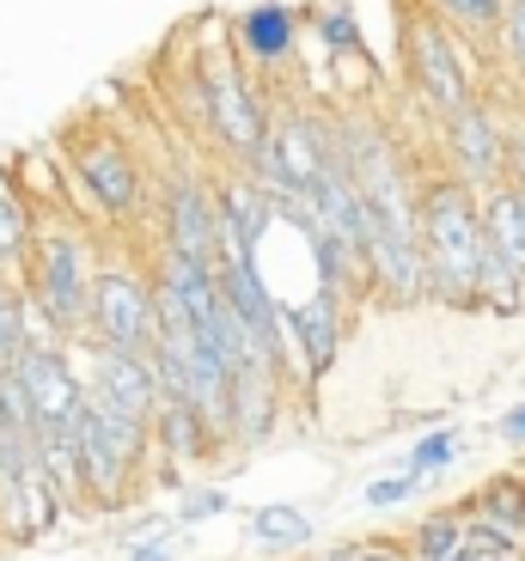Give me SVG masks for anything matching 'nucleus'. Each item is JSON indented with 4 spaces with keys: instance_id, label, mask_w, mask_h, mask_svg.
<instances>
[{
    "instance_id": "1",
    "label": "nucleus",
    "mask_w": 525,
    "mask_h": 561,
    "mask_svg": "<svg viewBox=\"0 0 525 561\" xmlns=\"http://www.w3.org/2000/svg\"><path fill=\"white\" fill-rule=\"evenodd\" d=\"M415 226H422L427 299L434 306H477L483 263H489L483 196L465 190L453 171H427L422 190H415Z\"/></svg>"
},
{
    "instance_id": "2",
    "label": "nucleus",
    "mask_w": 525,
    "mask_h": 561,
    "mask_svg": "<svg viewBox=\"0 0 525 561\" xmlns=\"http://www.w3.org/2000/svg\"><path fill=\"white\" fill-rule=\"evenodd\" d=\"M196 85H202V111H208L214 140L239 159L251 178L270 183V135H275V104L244 80L239 49L214 43L196 56Z\"/></svg>"
},
{
    "instance_id": "3",
    "label": "nucleus",
    "mask_w": 525,
    "mask_h": 561,
    "mask_svg": "<svg viewBox=\"0 0 525 561\" xmlns=\"http://www.w3.org/2000/svg\"><path fill=\"white\" fill-rule=\"evenodd\" d=\"M92 287H99V263H92V244H85L80 226L43 220L37 251L25 268V294L37 306L43 330H56L61 342H85V323H92Z\"/></svg>"
},
{
    "instance_id": "4",
    "label": "nucleus",
    "mask_w": 525,
    "mask_h": 561,
    "mask_svg": "<svg viewBox=\"0 0 525 561\" xmlns=\"http://www.w3.org/2000/svg\"><path fill=\"white\" fill-rule=\"evenodd\" d=\"M403 68H410L415 99L427 104V116L453 123L465 104H477V73H470V49H465V31H453L427 0H410L403 13Z\"/></svg>"
},
{
    "instance_id": "5",
    "label": "nucleus",
    "mask_w": 525,
    "mask_h": 561,
    "mask_svg": "<svg viewBox=\"0 0 525 561\" xmlns=\"http://www.w3.org/2000/svg\"><path fill=\"white\" fill-rule=\"evenodd\" d=\"M153 434L147 427H128L116 421L111 409H99L85 397V427H80V494L85 506H99V513H123L141 489V470L153 458Z\"/></svg>"
},
{
    "instance_id": "6",
    "label": "nucleus",
    "mask_w": 525,
    "mask_h": 561,
    "mask_svg": "<svg viewBox=\"0 0 525 561\" xmlns=\"http://www.w3.org/2000/svg\"><path fill=\"white\" fill-rule=\"evenodd\" d=\"M73 165V183L80 196L104 214L111 226H135L147 214V183H141V165L128 153V140L116 128H73L68 135V153Z\"/></svg>"
},
{
    "instance_id": "7",
    "label": "nucleus",
    "mask_w": 525,
    "mask_h": 561,
    "mask_svg": "<svg viewBox=\"0 0 525 561\" xmlns=\"http://www.w3.org/2000/svg\"><path fill=\"white\" fill-rule=\"evenodd\" d=\"M159 330V287L135 263H99V287H92V323H85L80 348H128L153 354Z\"/></svg>"
},
{
    "instance_id": "8",
    "label": "nucleus",
    "mask_w": 525,
    "mask_h": 561,
    "mask_svg": "<svg viewBox=\"0 0 525 561\" xmlns=\"http://www.w3.org/2000/svg\"><path fill=\"white\" fill-rule=\"evenodd\" d=\"M336 116H318L312 104H282L270 135V190H299L318 196L336 178Z\"/></svg>"
},
{
    "instance_id": "9",
    "label": "nucleus",
    "mask_w": 525,
    "mask_h": 561,
    "mask_svg": "<svg viewBox=\"0 0 525 561\" xmlns=\"http://www.w3.org/2000/svg\"><path fill=\"white\" fill-rule=\"evenodd\" d=\"M441 153H446V171L465 190H477V196L507 183L513 178V128L495 116V99H477L453 123H441Z\"/></svg>"
},
{
    "instance_id": "10",
    "label": "nucleus",
    "mask_w": 525,
    "mask_h": 561,
    "mask_svg": "<svg viewBox=\"0 0 525 561\" xmlns=\"http://www.w3.org/2000/svg\"><path fill=\"white\" fill-rule=\"evenodd\" d=\"M85 397L99 409H111L128 427L153 434L159 409H166V385L153 373V354H128V348H85Z\"/></svg>"
},
{
    "instance_id": "11",
    "label": "nucleus",
    "mask_w": 525,
    "mask_h": 561,
    "mask_svg": "<svg viewBox=\"0 0 525 561\" xmlns=\"http://www.w3.org/2000/svg\"><path fill=\"white\" fill-rule=\"evenodd\" d=\"M220 196H214V183L190 178V171H171L166 178V208H159V244L190 263H208L220 268Z\"/></svg>"
},
{
    "instance_id": "12",
    "label": "nucleus",
    "mask_w": 525,
    "mask_h": 561,
    "mask_svg": "<svg viewBox=\"0 0 525 561\" xmlns=\"http://www.w3.org/2000/svg\"><path fill=\"white\" fill-rule=\"evenodd\" d=\"M282 391H287V373L270 360H239L232 366V451H256L263 439L275 434V415H282Z\"/></svg>"
},
{
    "instance_id": "13",
    "label": "nucleus",
    "mask_w": 525,
    "mask_h": 561,
    "mask_svg": "<svg viewBox=\"0 0 525 561\" xmlns=\"http://www.w3.org/2000/svg\"><path fill=\"white\" fill-rule=\"evenodd\" d=\"M287 336H294V366H299V385H318L336 366V348H342V299L318 294L287 306Z\"/></svg>"
},
{
    "instance_id": "14",
    "label": "nucleus",
    "mask_w": 525,
    "mask_h": 561,
    "mask_svg": "<svg viewBox=\"0 0 525 561\" xmlns=\"http://www.w3.org/2000/svg\"><path fill=\"white\" fill-rule=\"evenodd\" d=\"M232 37H239V56L251 61V68L282 73L287 56H294V43H299V19H294L287 0H256V7H244V13L232 19Z\"/></svg>"
},
{
    "instance_id": "15",
    "label": "nucleus",
    "mask_w": 525,
    "mask_h": 561,
    "mask_svg": "<svg viewBox=\"0 0 525 561\" xmlns=\"http://www.w3.org/2000/svg\"><path fill=\"white\" fill-rule=\"evenodd\" d=\"M37 202L25 196V178L0 165V280H25L31 268V251H37Z\"/></svg>"
},
{
    "instance_id": "16",
    "label": "nucleus",
    "mask_w": 525,
    "mask_h": 561,
    "mask_svg": "<svg viewBox=\"0 0 525 561\" xmlns=\"http://www.w3.org/2000/svg\"><path fill=\"white\" fill-rule=\"evenodd\" d=\"M214 439H220V434L208 427V415H202L196 403H166V409H159V421H153V446H159V458H166L171 477L190 470V463H202L208 451H220Z\"/></svg>"
},
{
    "instance_id": "17",
    "label": "nucleus",
    "mask_w": 525,
    "mask_h": 561,
    "mask_svg": "<svg viewBox=\"0 0 525 561\" xmlns=\"http://www.w3.org/2000/svg\"><path fill=\"white\" fill-rule=\"evenodd\" d=\"M483 232H489V251L507 256L513 268L525 275V190L520 183H495L483 196Z\"/></svg>"
},
{
    "instance_id": "18",
    "label": "nucleus",
    "mask_w": 525,
    "mask_h": 561,
    "mask_svg": "<svg viewBox=\"0 0 525 561\" xmlns=\"http://www.w3.org/2000/svg\"><path fill=\"white\" fill-rule=\"evenodd\" d=\"M37 306H31L25 280H0V366H19L37 342Z\"/></svg>"
},
{
    "instance_id": "19",
    "label": "nucleus",
    "mask_w": 525,
    "mask_h": 561,
    "mask_svg": "<svg viewBox=\"0 0 525 561\" xmlns=\"http://www.w3.org/2000/svg\"><path fill=\"white\" fill-rule=\"evenodd\" d=\"M465 506H434V513H422L410 531V556L415 561H458L465 556Z\"/></svg>"
},
{
    "instance_id": "20",
    "label": "nucleus",
    "mask_w": 525,
    "mask_h": 561,
    "mask_svg": "<svg viewBox=\"0 0 525 561\" xmlns=\"http://www.w3.org/2000/svg\"><path fill=\"white\" fill-rule=\"evenodd\" d=\"M251 537L263 549H275V556H299V549H312L318 543V531H312V519L299 513V506H256L251 513Z\"/></svg>"
},
{
    "instance_id": "21",
    "label": "nucleus",
    "mask_w": 525,
    "mask_h": 561,
    "mask_svg": "<svg viewBox=\"0 0 525 561\" xmlns=\"http://www.w3.org/2000/svg\"><path fill=\"white\" fill-rule=\"evenodd\" d=\"M465 506L470 513H483V519H495L501 531H513L525 543V477H489Z\"/></svg>"
},
{
    "instance_id": "22",
    "label": "nucleus",
    "mask_w": 525,
    "mask_h": 561,
    "mask_svg": "<svg viewBox=\"0 0 525 561\" xmlns=\"http://www.w3.org/2000/svg\"><path fill=\"white\" fill-rule=\"evenodd\" d=\"M477 306L507 311V318H520V311H525V275L507 263V256L489 251V263H483V287H477Z\"/></svg>"
},
{
    "instance_id": "23",
    "label": "nucleus",
    "mask_w": 525,
    "mask_h": 561,
    "mask_svg": "<svg viewBox=\"0 0 525 561\" xmlns=\"http://www.w3.org/2000/svg\"><path fill=\"white\" fill-rule=\"evenodd\" d=\"M427 7H434L453 31H465V37H495L501 43V13H507V0H427Z\"/></svg>"
},
{
    "instance_id": "24",
    "label": "nucleus",
    "mask_w": 525,
    "mask_h": 561,
    "mask_svg": "<svg viewBox=\"0 0 525 561\" xmlns=\"http://www.w3.org/2000/svg\"><path fill=\"white\" fill-rule=\"evenodd\" d=\"M458 451H465V427H434V434H422L410 451H403V470L427 482V477H441Z\"/></svg>"
},
{
    "instance_id": "25",
    "label": "nucleus",
    "mask_w": 525,
    "mask_h": 561,
    "mask_svg": "<svg viewBox=\"0 0 525 561\" xmlns=\"http://www.w3.org/2000/svg\"><path fill=\"white\" fill-rule=\"evenodd\" d=\"M318 43H324L330 56H355V49H361L355 7H324V13H318Z\"/></svg>"
},
{
    "instance_id": "26",
    "label": "nucleus",
    "mask_w": 525,
    "mask_h": 561,
    "mask_svg": "<svg viewBox=\"0 0 525 561\" xmlns=\"http://www.w3.org/2000/svg\"><path fill=\"white\" fill-rule=\"evenodd\" d=\"M501 56L513 61L520 92H525V0H507V13H501Z\"/></svg>"
},
{
    "instance_id": "27",
    "label": "nucleus",
    "mask_w": 525,
    "mask_h": 561,
    "mask_svg": "<svg viewBox=\"0 0 525 561\" xmlns=\"http://www.w3.org/2000/svg\"><path fill=\"white\" fill-rule=\"evenodd\" d=\"M415 489H422V477H410V470H398V477H379V482H367V494H361V501H367L373 513H391V506H403Z\"/></svg>"
},
{
    "instance_id": "28",
    "label": "nucleus",
    "mask_w": 525,
    "mask_h": 561,
    "mask_svg": "<svg viewBox=\"0 0 525 561\" xmlns=\"http://www.w3.org/2000/svg\"><path fill=\"white\" fill-rule=\"evenodd\" d=\"M178 537H184V525H166V531H153V537H135V543L123 549V561H178Z\"/></svg>"
},
{
    "instance_id": "29",
    "label": "nucleus",
    "mask_w": 525,
    "mask_h": 561,
    "mask_svg": "<svg viewBox=\"0 0 525 561\" xmlns=\"http://www.w3.org/2000/svg\"><path fill=\"white\" fill-rule=\"evenodd\" d=\"M220 513H232V494H227V489H190V501L178 506V525L220 519Z\"/></svg>"
},
{
    "instance_id": "30",
    "label": "nucleus",
    "mask_w": 525,
    "mask_h": 561,
    "mask_svg": "<svg viewBox=\"0 0 525 561\" xmlns=\"http://www.w3.org/2000/svg\"><path fill=\"white\" fill-rule=\"evenodd\" d=\"M495 434H501V439H507V446H513V451H525V403H513V409H507V415H501V427H495Z\"/></svg>"
},
{
    "instance_id": "31",
    "label": "nucleus",
    "mask_w": 525,
    "mask_h": 561,
    "mask_svg": "<svg viewBox=\"0 0 525 561\" xmlns=\"http://www.w3.org/2000/svg\"><path fill=\"white\" fill-rule=\"evenodd\" d=\"M355 556L361 561H415L410 549H398V543H355Z\"/></svg>"
},
{
    "instance_id": "32",
    "label": "nucleus",
    "mask_w": 525,
    "mask_h": 561,
    "mask_svg": "<svg viewBox=\"0 0 525 561\" xmlns=\"http://www.w3.org/2000/svg\"><path fill=\"white\" fill-rule=\"evenodd\" d=\"M318 561H361V556H355V549H324Z\"/></svg>"
}]
</instances>
